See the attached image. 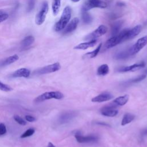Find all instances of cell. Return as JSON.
Returning <instances> with one entry per match:
<instances>
[{"label": "cell", "mask_w": 147, "mask_h": 147, "mask_svg": "<svg viewBox=\"0 0 147 147\" xmlns=\"http://www.w3.org/2000/svg\"><path fill=\"white\" fill-rule=\"evenodd\" d=\"M141 26L140 25H136V26L133 27L131 29H128L127 31V34H126L127 40L133 38L134 37L138 35L141 32Z\"/></svg>", "instance_id": "9a60e30c"}, {"label": "cell", "mask_w": 147, "mask_h": 147, "mask_svg": "<svg viewBox=\"0 0 147 147\" xmlns=\"http://www.w3.org/2000/svg\"><path fill=\"white\" fill-rule=\"evenodd\" d=\"M30 74V71L29 69L22 68L14 71L12 74V76L13 78H28Z\"/></svg>", "instance_id": "2e32d148"}, {"label": "cell", "mask_w": 147, "mask_h": 147, "mask_svg": "<svg viewBox=\"0 0 147 147\" xmlns=\"http://www.w3.org/2000/svg\"><path fill=\"white\" fill-rule=\"evenodd\" d=\"M145 65V64L144 62H141L139 63H136L132 64L131 65L128 66H124L120 67L118 69V71L119 72H134L137 70H138L142 68H144Z\"/></svg>", "instance_id": "8fae6325"}, {"label": "cell", "mask_w": 147, "mask_h": 147, "mask_svg": "<svg viewBox=\"0 0 147 147\" xmlns=\"http://www.w3.org/2000/svg\"><path fill=\"white\" fill-rule=\"evenodd\" d=\"M48 10H49L48 3L47 1H45L43 2L40 11L36 16L35 22L37 25H41L44 23V22L45 20Z\"/></svg>", "instance_id": "277c9868"}, {"label": "cell", "mask_w": 147, "mask_h": 147, "mask_svg": "<svg viewBox=\"0 0 147 147\" xmlns=\"http://www.w3.org/2000/svg\"><path fill=\"white\" fill-rule=\"evenodd\" d=\"M109 67L106 64H102L97 69V75L99 76H105L109 74Z\"/></svg>", "instance_id": "ffe728a7"}, {"label": "cell", "mask_w": 147, "mask_h": 147, "mask_svg": "<svg viewBox=\"0 0 147 147\" xmlns=\"http://www.w3.org/2000/svg\"><path fill=\"white\" fill-rule=\"evenodd\" d=\"M127 29H124L121 32H119L116 35L111 36V37L106 41L105 44V48L106 49H110L118 45L122 42L127 40L126 34Z\"/></svg>", "instance_id": "7a4b0ae2"}, {"label": "cell", "mask_w": 147, "mask_h": 147, "mask_svg": "<svg viewBox=\"0 0 147 147\" xmlns=\"http://www.w3.org/2000/svg\"><path fill=\"white\" fill-rule=\"evenodd\" d=\"M71 8L68 6L65 7L59 20L56 23L55 25V30L56 32L61 31L65 28V27L69 22L71 17Z\"/></svg>", "instance_id": "6da1fadb"}, {"label": "cell", "mask_w": 147, "mask_h": 147, "mask_svg": "<svg viewBox=\"0 0 147 147\" xmlns=\"http://www.w3.org/2000/svg\"><path fill=\"white\" fill-rule=\"evenodd\" d=\"M129 96L127 94H125L122 96H120L115 98L113 103L117 106H123L126 104L129 100Z\"/></svg>", "instance_id": "ac0fdd59"}, {"label": "cell", "mask_w": 147, "mask_h": 147, "mask_svg": "<svg viewBox=\"0 0 147 147\" xmlns=\"http://www.w3.org/2000/svg\"><path fill=\"white\" fill-rule=\"evenodd\" d=\"M82 18L83 22L86 24H89L92 21V18L91 16L87 11H82Z\"/></svg>", "instance_id": "484cf974"}, {"label": "cell", "mask_w": 147, "mask_h": 147, "mask_svg": "<svg viewBox=\"0 0 147 147\" xmlns=\"http://www.w3.org/2000/svg\"><path fill=\"white\" fill-rule=\"evenodd\" d=\"M35 132V130L33 128H30L28 130H26L23 134H21V136H20L21 138H26L28 137H30L31 136H32Z\"/></svg>", "instance_id": "4316f807"}, {"label": "cell", "mask_w": 147, "mask_h": 147, "mask_svg": "<svg viewBox=\"0 0 147 147\" xmlns=\"http://www.w3.org/2000/svg\"><path fill=\"white\" fill-rule=\"evenodd\" d=\"M25 119L28 121V122H34L36 121V118L33 117V116H31V115H26L25 117Z\"/></svg>", "instance_id": "e575fe53"}, {"label": "cell", "mask_w": 147, "mask_h": 147, "mask_svg": "<svg viewBox=\"0 0 147 147\" xmlns=\"http://www.w3.org/2000/svg\"><path fill=\"white\" fill-rule=\"evenodd\" d=\"M135 118V116L131 114V113H126L124 114L123 118L121 121V125L122 126H125L129 123H130L131 122H132L134 119Z\"/></svg>", "instance_id": "d6986e66"}, {"label": "cell", "mask_w": 147, "mask_h": 147, "mask_svg": "<svg viewBox=\"0 0 147 147\" xmlns=\"http://www.w3.org/2000/svg\"><path fill=\"white\" fill-rule=\"evenodd\" d=\"M34 41V38L32 36L25 37L21 41V45L23 47H28L31 45Z\"/></svg>", "instance_id": "44dd1931"}, {"label": "cell", "mask_w": 147, "mask_h": 147, "mask_svg": "<svg viewBox=\"0 0 147 147\" xmlns=\"http://www.w3.org/2000/svg\"><path fill=\"white\" fill-rule=\"evenodd\" d=\"M116 106L115 104L113 103L112 104H110L109 105L105 106L103 107L100 109V113L106 117H113L117 115L118 114V110L116 109Z\"/></svg>", "instance_id": "30bf717a"}, {"label": "cell", "mask_w": 147, "mask_h": 147, "mask_svg": "<svg viewBox=\"0 0 147 147\" xmlns=\"http://www.w3.org/2000/svg\"><path fill=\"white\" fill-rule=\"evenodd\" d=\"M146 78V75H140V76H137V78H134V79H133L131 80L130 82L131 83H137V82H139L142 80H144L145 78Z\"/></svg>", "instance_id": "4dcf8cb0"}, {"label": "cell", "mask_w": 147, "mask_h": 147, "mask_svg": "<svg viewBox=\"0 0 147 147\" xmlns=\"http://www.w3.org/2000/svg\"><path fill=\"white\" fill-rule=\"evenodd\" d=\"M146 74H147V70L146 71Z\"/></svg>", "instance_id": "ab89813d"}, {"label": "cell", "mask_w": 147, "mask_h": 147, "mask_svg": "<svg viewBox=\"0 0 147 147\" xmlns=\"http://www.w3.org/2000/svg\"><path fill=\"white\" fill-rule=\"evenodd\" d=\"M122 22L121 21H118L117 22H115L112 28H111V36H115L117 34H118L119 32L121 27L122 26Z\"/></svg>", "instance_id": "d4e9b609"}, {"label": "cell", "mask_w": 147, "mask_h": 147, "mask_svg": "<svg viewBox=\"0 0 147 147\" xmlns=\"http://www.w3.org/2000/svg\"><path fill=\"white\" fill-rule=\"evenodd\" d=\"M146 136H147V127L145 128H144L140 133V137L141 138H144Z\"/></svg>", "instance_id": "836d02e7"}, {"label": "cell", "mask_w": 147, "mask_h": 147, "mask_svg": "<svg viewBox=\"0 0 147 147\" xmlns=\"http://www.w3.org/2000/svg\"><path fill=\"white\" fill-rule=\"evenodd\" d=\"M107 3L102 0H88L82 7V11H88L92 8H106Z\"/></svg>", "instance_id": "5b68a950"}, {"label": "cell", "mask_w": 147, "mask_h": 147, "mask_svg": "<svg viewBox=\"0 0 147 147\" xmlns=\"http://www.w3.org/2000/svg\"><path fill=\"white\" fill-rule=\"evenodd\" d=\"M6 133V127L4 123H0V136L5 134Z\"/></svg>", "instance_id": "1f68e13d"}, {"label": "cell", "mask_w": 147, "mask_h": 147, "mask_svg": "<svg viewBox=\"0 0 147 147\" xmlns=\"http://www.w3.org/2000/svg\"><path fill=\"white\" fill-rule=\"evenodd\" d=\"M64 98V95L62 92L60 91H49L44 92L38 96H37L34 101L36 102H41L46 100L51 99H61Z\"/></svg>", "instance_id": "3957f363"}, {"label": "cell", "mask_w": 147, "mask_h": 147, "mask_svg": "<svg viewBox=\"0 0 147 147\" xmlns=\"http://www.w3.org/2000/svg\"><path fill=\"white\" fill-rule=\"evenodd\" d=\"M113 98V95L110 94V92H102L97 96H95L91 99L92 102H97V103H101L110 100V99Z\"/></svg>", "instance_id": "7c38bea8"}, {"label": "cell", "mask_w": 147, "mask_h": 147, "mask_svg": "<svg viewBox=\"0 0 147 147\" xmlns=\"http://www.w3.org/2000/svg\"><path fill=\"white\" fill-rule=\"evenodd\" d=\"M107 31V26L104 25H100L94 31H93L91 33L87 34L84 37V39L87 41L96 40L98 37H99L103 36V34H105V33H106Z\"/></svg>", "instance_id": "52a82bcc"}, {"label": "cell", "mask_w": 147, "mask_h": 147, "mask_svg": "<svg viewBox=\"0 0 147 147\" xmlns=\"http://www.w3.org/2000/svg\"><path fill=\"white\" fill-rule=\"evenodd\" d=\"M14 119L18 123H19L21 125H25L26 124V122H25V121H24L21 117H20L18 115H14Z\"/></svg>", "instance_id": "f546056e"}, {"label": "cell", "mask_w": 147, "mask_h": 147, "mask_svg": "<svg viewBox=\"0 0 147 147\" xmlns=\"http://www.w3.org/2000/svg\"><path fill=\"white\" fill-rule=\"evenodd\" d=\"M79 22V20L78 18L77 17L74 18L70 22H68V24L65 27V28L64 29V30L63 31V33L68 34L74 31L76 29Z\"/></svg>", "instance_id": "4fadbf2b"}, {"label": "cell", "mask_w": 147, "mask_h": 147, "mask_svg": "<svg viewBox=\"0 0 147 147\" xmlns=\"http://www.w3.org/2000/svg\"><path fill=\"white\" fill-rule=\"evenodd\" d=\"M102 44L100 43L99 44V45L95 49L93 50L91 52H89L86 53L84 55V56L87 57L88 58H94V57H96L97 56V55L99 53V51H100V50L102 48Z\"/></svg>", "instance_id": "cb8c5ba5"}, {"label": "cell", "mask_w": 147, "mask_h": 147, "mask_svg": "<svg viewBox=\"0 0 147 147\" xmlns=\"http://www.w3.org/2000/svg\"><path fill=\"white\" fill-rule=\"evenodd\" d=\"M0 90L3 91L9 92V91H12L13 88L10 86L4 84V83H2L1 82H0Z\"/></svg>", "instance_id": "f1b7e54d"}, {"label": "cell", "mask_w": 147, "mask_h": 147, "mask_svg": "<svg viewBox=\"0 0 147 147\" xmlns=\"http://www.w3.org/2000/svg\"><path fill=\"white\" fill-rule=\"evenodd\" d=\"M72 2H79V1H80V0H71Z\"/></svg>", "instance_id": "f35d334b"}, {"label": "cell", "mask_w": 147, "mask_h": 147, "mask_svg": "<svg viewBox=\"0 0 147 147\" xmlns=\"http://www.w3.org/2000/svg\"><path fill=\"white\" fill-rule=\"evenodd\" d=\"M19 59V57L17 55H12L11 56L8 57L7 58H6L2 63V65L4 66V65H7L9 64H11L13 63H14L15 61H17Z\"/></svg>", "instance_id": "603a6c76"}, {"label": "cell", "mask_w": 147, "mask_h": 147, "mask_svg": "<svg viewBox=\"0 0 147 147\" xmlns=\"http://www.w3.org/2000/svg\"><path fill=\"white\" fill-rule=\"evenodd\" d=\"M97 42V39L96 40H90L87 42H84L80 43L77 45H76L74 49H79V50H86L89 48L93 47L95 45V44Z\"/></svg>", "instance_id": "e0dca14e"}, {"label": "cell", "mask_w": 147, "mask_h": 147, "mask_svg": "<svg viewBox=\"0 0 147 147\" xmlns=\"http://www.w3.org/2000/svg\"><path fill=\"white\" fill-rule=\"evenodd\" d=\"M60 68H61V66L60 63L58 62H56L53 64H49L38 69L37 70L34 71V74H36L38 75L47 74L52 73V72L57 71L60 69Z\"/></svg>", "instance_id": "ba28073f"}, {"label": "cell", "mask_w": 147, "mask_h": 147, "mask_svg": "<svg viewBox=\"0 0 147 147\" xmlns=\"http://www.w3.org/2000/svg\"><path fill=\"white\" fill-rule=\"evenodd\" d=\"M47 147H55V146L52 142H48V144Z\"/></svg>", "instance_id": "8d00e7d4"}, {"label": "cell", "mask_w": 147, "mask_h": 147, "mask_svg": "<svg viewBox=\"0 0 147 147\" xmlns=\"http://www.w3.org/2000/svg\"><path fill=\"white\" fill-rule=\"evenodd\" d=\"M35 3V0H29V3L28 6V11H30L33 10Z\"/></svg>", "instance_id": "d6a6232c"}, {"label": "cell", "mask_w": 147, "mask_h": 147, "mask_svg": "<svg viewBox=\"0 0 147 147\" xmlns=\"http://www.w3.org/2000/svg\"><path fill=\"white\" fill-rule=\"evenodd\" d=\"M129 56H130L128 50L127 51H124V52H121L117 54L115 56V58L117 59H123Z\"/></svg>", "instance_id": "83f0119b"}, {"label": "cell", "mask_w": 147, "mask_h": 147, "mask_svg": "<svg viewBox=\"0 0 147 147\" xmlns=\"http://www.w3.org/2000/svg\"><path fill=\"white\" fill-rule=\"evenodd\" d=\"M5 12L3 11V10H0V16H1V15H2V14H5Z\"/></svg>", "instance_id": "74e56055"}, {"label": "cell", "mask_w": 147, "mask_h": 147, "mask_svg": "<svg viewBox=\"0 0 147 147\" xmlns=\"http://www.w3.org/2000/svg\"><path fill=\"white\" fill-rule=\"evenodd\" d=\"M61 5V0H53L52 4V12L54 16L58 14Z\"/></svg>", "instance_id": "7402d4cb"}, {"label": "cell", "mask_w": 147, "mask_h": 147, "mask_svg": "<svg viewBox=\"0 0 147 147\" xmlns=\"http://www.w3.org/2000/svg\"><path fill=\"white\" fill-rule=\"evenodd\" d=\"M76 115V113L75 111H67L65 113H63L60 118H59V121L61 123H67L71 121L73 118H74Z\"/></svg>", "instance_id": "5bb4252c"}, {"label": "cell", "mask_w": 147, "mask_h": 147, "mask_svg": "<svg viewBox=\"0 0 147 147\" xmlns=\"http://www.w3.org/2000/svg\"><path fill=\"white\" fill-rule=\"evenodd\" d=\"M76 141L79 143H89L95 142L98 140V137L95 135L83 136L80 131H76L75 134Z\"/></svg>", "instance_id": "9c48e42d"}, {"label": "cell", "mask_w": 147, "mask_h": 147, "mask_svg": "<svg viewBox=\"0 0 147 147\" xmlns=\"http://www.w3.org/2000/svg\"><path fill=\"white\" fill-rule=\"evenodd\" d=\"M147 44V36H144L139 38L137 42L129 49V53L130 56L136 55Z\"/></svg>", "instance_id": "8992f818"}, {"label": "cell", "mask_w": 147, "mask_h": 147, "mask_svg": "<svg viewBox=\"0 0 147 147\" xmlns=\"http://www.w3.org/2000/svg\"><path fill=\"white\" fill-rule=\"evenodd\" d=\"M8 17H9V15L6 13L5 14L0 16V23L5 21L6 20H7L8 18Z\"/></svg>", "instance_id": "d590c367"}]
</instances>
